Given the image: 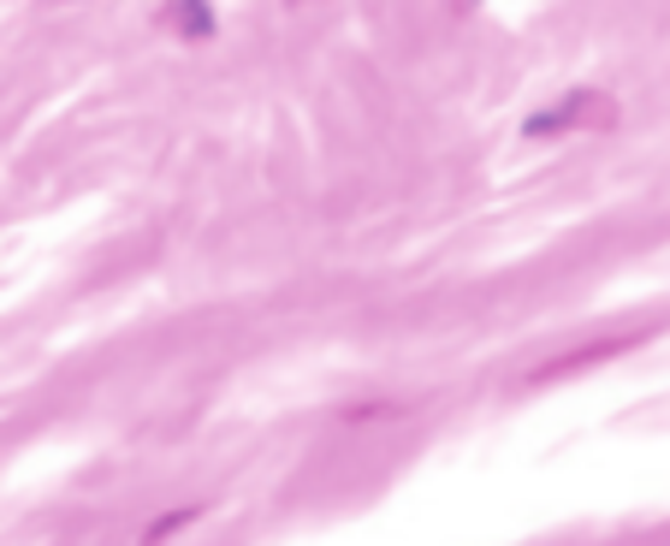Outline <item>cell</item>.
Instances as JSON below:
<instances>
[{
  "label": "cell",
  "instance_id": "cell-1",
  "mask_svg": "<svg viewBox=\"0 0 670 546\" xmlns=\"http://www.w3.org/2000/svg\"><path fill=\"white\" fill-rule=\"evenodd\" d=\"M588 101H600V96H588V90H581V96H564V107H552V113H534V119H528V131H558V125H576Z\"/></svg>",
  "mask_w": 670,
  "mask_h": 546
},
{
  "label": "cell",
  "instance_id": "cell-2",
  "mask_svg": "<svg viewBox=\"0 0 670 546\" xmlns=\"http://www.w3.org/2000/svg\"><path fill=\"white\" fill-rule=\"evenodd\" d=\"M179 30H184V36H208L214 18H208V12H179Z\"/></svg>",
  "mask_w": 670,
  "mask_h": 546
}]
</instances>
